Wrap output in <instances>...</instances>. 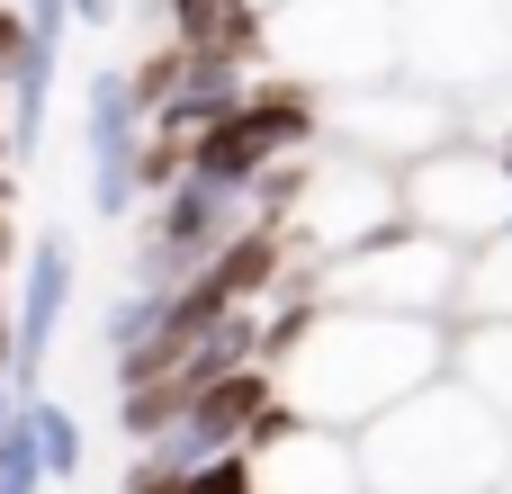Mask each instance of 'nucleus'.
Wrapping results in <instances>:
<instances>
[{
  "mask_svg": "<svg viewBox=\"0 0 512 494\" xmlns=\"http://www.w3.org/2000/svg\"><path fill=\"white\" fill-rule=\"evenodd\" d=\"M459 324L441 315H369V306H315L306 333L270 360L288 414L324 423V432H369L387 405H405L414 387L450 378Z\"/></svg>",
  "mask_w": 512,
  "mask_h": 494,
  "instance_id": "1",
  "label": "nucleus"
},
{
  "mask_svg": "<svg viewBox=\"0 0 512 494\" xmlns=\"http://www.w3.org/2000/svg\"><path fill=\"white\" fill-rule=\"evenodd\" d=\"M351 441H360L369 494H504L512 486V423L459 369L414 387L405 405H387Z\"/></svg>",
  "mask_w": 512,
  "mask_h": 494,
  "instance_id": "2",
  "label": "nucleus"
},
{
  "mask_svg": "<svg viewBox=\"0 0 512 494\" xmlns=\"http://www.w3.org/2000/svg\"><path fill=\"white\" fill-rule=\"evenodd\" d=\"M261 63L279 81H306L315 99L387 81V72H405L396 63V0H270Z\"/></svg>",
  "mask_w": 512,
  "mask_h": 494,
  "instance_id": "3",
  "label": "nucleus"
},
{
  "mask_svg": "<svg viewBox=\"0 0 512 494\" xmlns=\"http://www.w3.org/2000/svg\"><path fill=\"white\" fill-rule=\"evenodd\" d=\"M459 279L468 252L423 234V225H387L369 243H351L342 261L315 270V306H369V315H441L459 324Z\"/></svg>",
  "mask_w": 512,
  "mask_h": 494,
  "instance_id": "4",
  "label": "nucleus"
},
{
  "mask_svg": "<svg viewBox=\"0 0 512 494\" xmlns=\"http://www.w3.org/2000/svg\"><path fill=\"white\" fill-rule=\"evenodd\" d=\"M396 63L459 108L512 81V0H396Z\"/></svg>",
  "mask_w": 512,
  "mask_h": 494,
  "instance_id": "5",
  "label": "nucleus"
},
{
  "mask_svg": "<svg viewBox=\"0 0 512 494\" xmlns=\"http://www.w3.org/2000/svg\"><path fill=\"white\" fill-rule=\"evenodd\" d=\"M405 225V180L369 153H342V144H315L306 153V180H297V207H288V252L306 270L342 261L351 243Z\"/></svg>",
  "mask_w": 512,
  "mask_h": 494,
  "instance_id": "6",
  "label": "nucleus"
},
{
  "mask_svg": "<svg viewBox=\"0 0 512 494\" xmlns=\"http://www.w3.org/2000/svg\"><path fill=\"white\" fill-rule=\"evenodd\" d=\"M459 135H468V108L450 90L414 81V72H387V81H360V90H333L324 99V144L369 153L387 171H414L423 153H441Z\"/></svg>",
  "mask_w": 512,
  "mask_h": 494,
  "instance_id": "7",
  "label": "nucleus"
},
{
  "mask_svg": "<svg viewBox=\"0 0 512 494\" xmlns=\"http://www.w3.org/2000/svg\"><path fill=\"white\" fill-rule=\"evenodd\" d=\"M396 180H405V225H423V234H441V243H459V252L512 234V171H504V153L477 144V135L423 153V162L396 171Z\"/></svg>",
  "mask_w": 512,
  "mask_h": 494,
  "instance_id": "8",
  "label": "nucleus"
},
{
  "mask_svg": "<svg viewBox=\"0 0 512 494\" xmlns=\"http://www.w3.org/2000/svg\"><path fill=\"white\" fill-rule=\"evenodd\" d=\"M144 135H153V117H144V90H135V72H90L81 81V153H90V207L117 225V216H135V162H144Z\"/></svg>",
  "mask_w": 512,
  "mask_h": 494,
  "instance_id": "9",
  "label": "nucleus"
},
{
  "mask_svg": "<svg viewBox=\"0 0 512 494\" xmlns=\"http://www.w3.org/2000/svg\"><path fill=\"white\" fill-rule=\"evenodd\" d=\"M243 216H252V198L207 189V180L189 171L180 189H162V198H153V225H144V243H135V279H153V288L198 279V270L216 261V243H225Z\"/></svg>",
  "mask_w": 512,
  "mask_h": 494,
  "instance_id": "10",
  "label": "nucleus"
},
{
  "mask_svg": "<svg viewBox=\"0 0 512 494\" xmlns=\"http://www.w3.org/2000/svg\"><path fill=\"white\" fill-rule=\"evenodd\" d=\"M243 450H252L261 494H369L360 441H351V432H324V423H306V414H288V396L252 423Z\"/></svg>",
  "mask_w": 512,
  "mask_h": 494,
  "instance_id": "11",
  "label": "nucleus"
},
{
  "mask_svg": "<svg viewBox=\"0 0 512 494\" xmlns=\"http://www.w3.org/2000/svg\"><path fill=\"white\" fill-rule=\"evenodd\" d=\"M72 279H81L72 243H63V234H36V243H27V270H18V297H9V324H18V396H36V378H45V360H54Z\"/></svg>",
  "mask_w": 512,
  "mask_h": 494,
  "instance_id": "12",
  "label": "nucleus"
},
{
  "mask_svg": "<svg viewBox=\"0 0 512 494\" xmlns=\"http://www.w3.org/2000/svg\"><path fill=\"white\" fill-rule=\"evenodd\" d=\"M450 369L495 405L512 423V324H459V351H450Z\"/></svg>",
  "mask_w": 512,
  "mask_h": 494,
  "instance_id": "13",
  "label": "nucleus"
},
{
  "mask_svg": "<svg viewBox=\"0 0 512 494\" xmlns=\"http://www.w3.org/2000/svg\"><path fill=\"white\" fill-rule=\"evenodd\" d=\"M459 324H512V234L468 252V279H459Z\"/></svg>",
  "mask_w": 512,
  "mask_h": 494,
  "instance_id": "14",
  "label": "nucleus"
},
{
  "mask_svg": "<svg viewBox=\"0 0 512 494\" xmlns=\"http://www.w3.org/2000/svg\"><path fill=\"white\" fill-rule=\"evenodd\" d=\"M162 315H171V288H153V279H126V297L108 306V324H99V342H108V360H126V351H144L153 333H162Z\"/></svg>",
  "mask_w": 512,
  "mask_h": 494,
  "instance_id": "15",
  "label": "nucleus"
},
{
  "mask_svg": "<svg viewBox=\"0 0 512 494\" xmlns=\"http://www.w3.org/2000/svg\"><path fill=\"white\" fill-rule=\"evenodd\" d=\"M27 423H36V459H45V486H72L81 477V423L63 414V405H45V396H27Z\"/></svg>",
  "mask_w": 512,
  "mask_h": 494,
  "instance_id": "16",
  "label": "nucleus"
},
{
  "mask_svg": "<svg viewBox=\"0 0 512 494\" xmlns=\"http://www.w3.org/2000/svg\"><path fill=\"white\" fill-rule=\"evenodd\" d=\"M36 486H45V459H36V423L18 405L9 432H0V494H36Z\"/></svg>",
  "mask_w": 512,
  "mask_h": 494,
  "instance_id": "17",
  "label": "nucleus"
},
{
  "mask_svg": "<svg viewBox=\"0 0 512 494\" xmlns=\"http://www.w3.org/2000/svg\"><path fill=\"white\" fill-rule=\"evenodd\" d=\"M189 494H261L252 450H216V459H198V468H189Z\"/></svg>",
  "mask_w": 512,
  "mask_h": 494,
  "instance_id": "18",
  "label": "nucleus"
},
{
  "mask_svg": "<svg viewBox=\"0 0 512 494\" xmlns=\"http://www.w3.org/2000/svg\"><path fill=\"white\" fill-rule=\"evenodd\" d=\"M126 494H189V477H180L162 450H135V459H126Z\"/></svg>",
  "mask_w": 512,
  "mask_h": 494,
  "instance_id": "19",
  "label": "nucleus"
},
{
  "mask_svg": "<svg viewBox=\"0 0 512 494\" xmlns=\"http://www.w3.org/2000/svg\"><path fill=\"white\" fill-rule=\"evenodd\" d=\"M72 18H81V27H117V18H126V0H72Z\"/></svg>",
  "mask_w": 512,
  "mask_h": 494,
  "instance_id": "20",
  "label": "nucleus"
},
{
  "mask_svg": "<svg viewBox=\"0 0 512 494\" xmlns=\"http://www.w3.org/2000/svg\"><path fill=\"white\" fill-rule=\"evenodd\" d=\"M0 378L18 387V324H9V297H0Z\"/></svg>",
  "mask_w": 512,
  "mask_h": 494,
  "instance_id": "21",
  "label": "nucleus"
},
{
  "mask_svg": "<svg viewBox=\"0 0 512 494\" xmlns=\"http://www.w3.org/2000/svg\"><path fill=\"white\" fill-rule=\"evenodd\" d=\"M0 162H18V135H9V99H0Z\"/></svg>",
  "mask_w": 512,
  "mask_h": 494,
  "instance_id": "22",
  "label": "nucleus"
},
{
  "mask_svg": "<svg viewBox=\"0 0 512 494\" xmlns=\"http://www.w3.org/2000/svg\"><path fill=\"white\" fill-rule=\"evenodd\" d=\"M18 405H27V396H18V387L0 378V432H9V414H18Z\"/></svg>",
  "mask_w": 512,
  "mask_h": 494,
  "instance_id": "23",
  "label": "nucleus"
},
{
  "mask_svg": "<svg viewBox=\"0 0 512 494\" xmlns=\"http://www.w3.org/2000/svg\"><path fill=\"white\" fill-rule=\"evenodd\" d=\"M252 9H270V0H252Z\"/></svg>",
  "mask_w": 512,
  "mask_h": 494,
  "instance_id": "24",
  "label": "nucleus"
},
{
  "mask_svg": "<svg viewBox=\"0 0 512 494\" xmlns=\"http://www.w3.org/2000/svg\"><path fill=\"white\" fill-rule=\"evenodd\" d=\"M504 494H512V486H504Z\"/></svg>",
  "mask_w": 512,
  "mask_h": 494,
  "instance_id": "25",
  "label": "nucleus"
}]
</instances>
